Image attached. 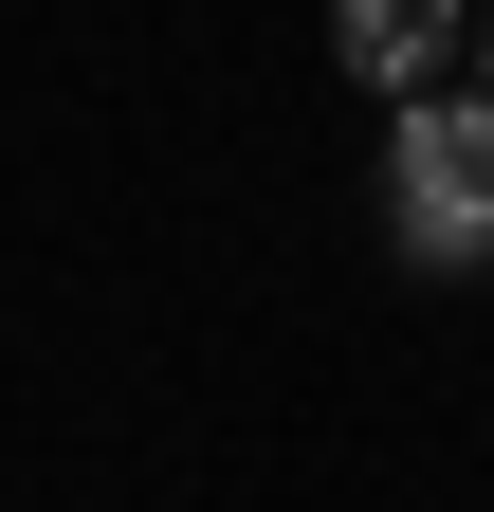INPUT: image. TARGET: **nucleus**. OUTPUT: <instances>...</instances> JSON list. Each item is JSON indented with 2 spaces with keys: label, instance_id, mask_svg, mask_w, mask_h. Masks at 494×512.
<instances>
[{
  "label": "nucleus",
  "instance_id": "1",
  "mask_svg": "<svg viewBox=\"0 0 494 512\" xmlns=\"http://www.w3.org/2000/svg\"><path fill=\"white\" fill-rule=\"evenodd\" d=\"M385 220H403L421 275H494V74H476V92H403Z\"/></svg>",
  "mask_w": 494,
  "mask_h": 512
},
{
  "label": "nucleus",
  "instance_id": "2",
  "mask_svg": "<svg viewBox=\"0 0 494 512\" xmlns=\"http://www.w3.org/2000/svg\"><path fill=\"white\" fill-rule=\"evenodd\" d=\"M458 19H476V0H330V55H348L366 92H440Z\"/></svg>",
  "mask_w": 494,
  "mask_h": 512
},
{
  "label": "nucleus",
  "instance_id": "3",
  "mask_svg": "<svg viewBox=\"0 0 494 512\" xmlns=\"http://www.w3.org/2000/svg\"><path fill=\"white\" fill-rule=\"evenodd\" d=\"M476 55H494V0H476Z\"/></svg>",
  "mask_w": 494,
  "mask_h": 512
}]
</instances>
